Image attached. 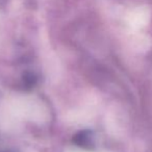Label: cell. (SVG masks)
Masks as SVG:
<instances>
[]
</instances>
